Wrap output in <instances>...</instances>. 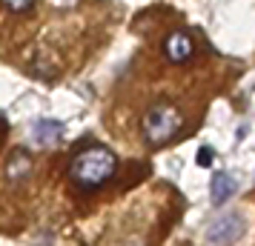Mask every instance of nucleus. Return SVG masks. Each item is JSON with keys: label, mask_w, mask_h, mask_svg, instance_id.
I'll list each match as a JSON object with an SVG mask.
<instances>
[{"label": "nucleus", "mask_w": 255, "mask_h": 246, "mask_svg": "<svg viewBox=\"0 0 255 246\" xmlns=\"http://www.w3.org/2000/svg\"><path fill=\"white\" fill-rule=\"evenodd\" d=\"M244 229H247L244 226V218L238 212H230V215L215 218L207 226V241H212V244H218V246H230L244 235Z\"/></svg>", "instance_id": "7ed1b4c3"}, {"label": "nucleus", "mask_w": 255, "mask_h": 246, "mask_svg": "<svg viewBox=\"0 0 255 246\" xmlns=\"http://www.w3.org/2000/svg\"><path fill=\"white\" fill-rule=\"evenodd\" d=\"M35 141L40 146H58L63 141V123L58 120H37L35 123Z\"/></svg>", "instance_id": "39448f33"}, {"label": "nucleus", "mask_w": 255, "mask_h": 246, "mask_svg": "<svg viewBox=\"0 0 255 246\" xmlns=\"http://www.w3.org/2000/svg\"><path fill=\"white\" fill-rule=\"evenodd\" d=\"M232 192H235V180H232V175H227V172H218V175L209 180V195H212V203H215V206L227 203V200L232 198Z\"/></svg>", "instance_id": "423d86ee"}, {"label": "nucleus", "mask_w": 255, "mask_h": 246, "mask_svg": "<svg viewBox=\"0 0 255 246\" xmlns=\"http://www.w3.org/2000/svg\"><path fill=\"white\" fill-rule=\"evenodd\" d=\"M184 126V117L181 112L169 103H155L143 115V123H140V132H143V141L149 146H166L175 135Z\"/></svg>", "instance_id": "f03ea898"}, {"label": "nucleus", "mask_w": 255, "mask_h": 246, "mask_svg": "<svg viewBox=\"0 0 255 246\" xmlns=\"http://www.w3.org/2000/svg\"><path fill=\"white\" fill-rule=\"evenodd\" d=\"M115 169H118V158L112 149L89 146V149H81L72 158L69 177H72V183L81 189H98L115 175Z\"/></svg>", "instance_id": "f257e3e1"}, {"label": "nucleus", "mask_w": 255, "mask_h": 246, "mask_svg": "<svg viewBox=\"0 0 255 246\" xmlns=\"http://www.w3.org/2000/svg\"><path fill=\"white\" fill-rule=\"evenodd\" d=\"M163 52H166V58L172 60V63H186V60L195 55V40H192L189 32L178 29V32H172V35L166 37Z\"/></svg>", "instance_id": "20e7f679"}, {"label": "nucleus", "mask_w": 255, "mask_h": 246, "mask_svg": "<svg viewBox=\"0 0 255 246\" xmlns=\"http://www.w3.org/2000/svg\"><path fill=\"white\" fill-rule=\"evenodd\" d=\"M212 161H215L212 146H201V149H198V166H212Z\"/></svg>", "instance_id": "6e6552de"}, {"label": "nucleus", "mask_w": 255, "mask_h": 246, "mask_svg": "<svg viewBox=\"0 0 255 246\" xmlns=\"http://www.w3.org/2000/svg\"><path fill=\"white\" fill-rule=\"evenodd\" d=\"M29 172H32V158H29V152H14L12 158H9V164H6V177H12V180H23V177H29Z\"/></svg>", "instance_id": "0eeeda50"}, {"label": "nucleus", "mask_w": 255, "mask_h": 246, "mask_svg": "<svg viewBox=\"0 0 255 246\" xmlns=\"http://www.w3.org/2000/svg\"><path fill=\"white\" fill-rule=\"evenodd\" d=\"M12 12H29L32 6H35V0H3Z\"/></svg>", "instance_id": "1a4fd4ad"}]
</instances>
